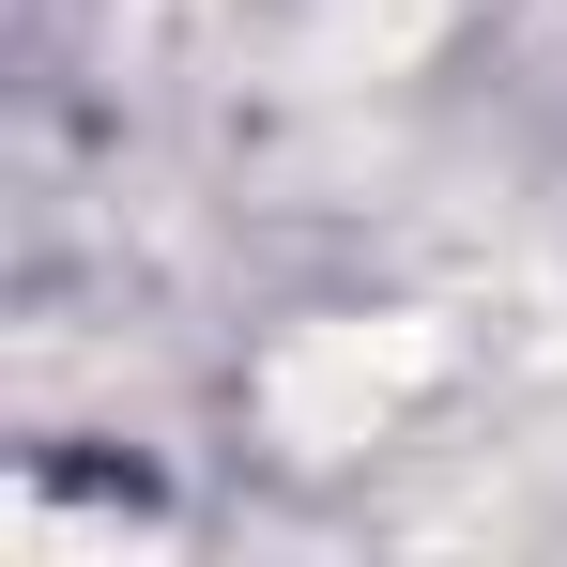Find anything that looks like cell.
<instances>
[{
    "label": "cell",
    "instance_id": "1",
    "mask_svg": "<svg viewBox=\"0 0 567 567\" xmlns=\"http://www.w3.org/2000/svg\"><path fill=\"white\" fill-rule=\"evenodd\" d=\"M430 369H445V338H430V322H307V338L277 353L261 399H277V430L307 445V461H338V445H369Z\"/></svg>",
    "mask_w": 567,
    "mask_h": 567
}]
</instances>
